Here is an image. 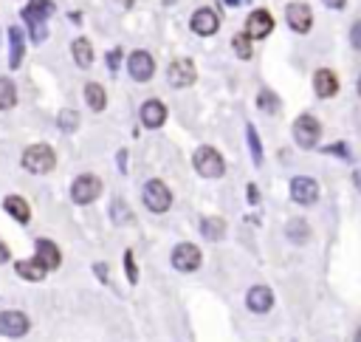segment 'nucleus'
<instances>
[{"label":"nucleus","mask_w":361,"mask_h":342,"mask_svg":"<svg viewBox=\"0 0 361 342\" xmlns=\"http://www.w3.org/2000/svg\"><path fill=\"white\" fill-rule=\"evenodd\" d=\"M166 77H170V85L173 88H189L192 82L198 80V71H195V62L181 57V60H173L170 68H166Z\"/></svg>","instance_id":"6"},{"label":"nucleus","mask_w":361,"mask_h":342,"mask_svg":"<svg viewBox=\"0 0 361 342\" xmlns=\"http://www.w3.org/2000/svg\"><path fill=\"white\" fill-rule=\"evenodd\" d=\"M285 20L297 34H308L310 26H314V12H310L308 3H288L285 9Z\"/></svg>","instance_id":"8"},{"label":"nucleus","mask_w":361,"mask_h":342,"mask_svg":"<svg viewBox=\"0 0 361 342\" xmlns=\"http://www.w3.org/2000/svg\"><path fill=\"white\" fill-rule=\"evenodd\" d=\"M271 32H274V17L266 9H257V12L249 14V20H246V34L251 40H262V37H269Z\"/></svg>","instance_id":"11"},{"label":"nucleus","mask_w":361,"mask_h":342,"mask_svg":"<svg viewBox=\"0 0 361 342\" xmlns=\"http://www.w3.org/2000/svg\"><path fill=\"white\" fill-rule=\"evenodd\" d=\"M237 3H243V0H226V6H237Z\"/></svg>","instance_id":"40"},{"label":"nucleus","mask_w":361,"mask_h":342,"mask_svg":"<svg viewBox=\"0 0 361 342\" xmlns=\"http://www.w3.org/2000/svg\"><path fill=\"white\" fill-rule=\"evenodd\" d=\"M173 266L178 271H195L201 266V249L195 243H178L173 249Z\"/></svg>","instance_id":"9"},{"label":"nucleus","mask_w":361,"mask_h":342,"mask_svg":"<svg viewBox=\"0 0 361 342\" xmlns=\"http://www.w3.org/2000/svg\"><path fill=\"white\" fill-rule=\"evenodd\" d=\"M125 269H127L130 283H136V280H138V269H136V263H133V252H125Z\"/></svg>","instance_id":"34"},{"label":"nucleus","mask_w":361,"mask_h":342,"mask_svg":"<svg viewBox=\"0 0 361 342\" xmlns=\"http://www.w3.org/2000/svg\"><path fill=\"white\" fill-rule=\"evenodd\" d=\"M141 198H144V207H147L150 212H166V210H170V204H173L170 187H166L164 181H158V178H153V181L144 184Z\"/></svg>","instance_id":"3"},{"label":"nucleus","mask_w":361,"mask_h":342,"mask_svg":"<svg viewBox=\"0 0 361 342\" xmlns=\"http://www.w3.org/2000/svg\"><path fill=\"white\" fill-rule=\"evenodd\" d=\"M350 45L356 51H361V20H356L350 26Z\"/></svg>","instance_id":"33"},{"label":"nucleus","mask_w":361,"mask_h":342,"mask_svg":"<svg viewBox=\"0 0 361 342\" xmlns=\"http://www.w3.org/2000/svg\"><path fill=\"white\" fill-rule=\"evenodd\" d=\"M353 342H361V328L356 331V339H353Z\"/></svg>","instance_id":"41"},{"label":"nucleus","mask_w":361,"mask_h":342,"mask_svg":"<svg viewBox=\"0 0 361 342\" xmlns=\"http://www.w3.org/2000/svg\"><path fill=\"white\" fill-rule=\"evenodd\" d=\"M17 105V90L9 77H0V110H9Z\"/></svg>","instance_id":"25"},{"label":"nucleus","mask_w":361,"mask_h":342,"mask_svg":"<svg viewBox=\"0 0 361 342\" xmlns=\"http://www.w3.org/2000/svg\"><path fill=\"white\" fill-rule=\"evenodd\" d=\"M201 232L209 241H221L226 235V221L223 218H203L201 221Z\"/></svg>","instance_id":"24"},{"label":"nucleus","mask_w":361,"mask_h":342,"mask_svg":"<svg viewBox=\"0 0 361 342\" xmlns=\"http://www.w3.org/2000/svg\"><path fill=\"white\" fill-rule=\"evenodd\" d=\"M71 51H74V60H77L79 68H90L93 65V49H90L88 37H77L74 45H71Z\"/></svg>","instance_id":"22"},{"label":"nucleus","mask_w":361,"mask_h":342,"mask_svg":"<svg viewBox=\"0 0 361 342\" xmlns=\"http://www.w3.org/2000/svg\"><path fill=\"white\" fill-rule=\"evenodd\" d=\"M319 136H322V125L310 117V113H302V117L294 122V139H297L299 147H305V150L316 147Z\"/></svg>","instance_id":"4"},{"label":"nucleus","mask_w":361,"mask_h":342,"mask_svg":"<svg viewBox=\"0 0 361 342\" xmlns=\"http://www.w3.org/2000/svg\"><path fill=\"white\" fill-rule=\"evenodd\" d=\"M23 23L29 26V32H32V40H34V42H42V40L48 37L45 17H42V14H37L34 9H23Z\"/></svg>","instance_id":"18"},{"label":"nucleus","mask_w":361,"mask_h":342,"mask_svg":"<svg viewBox=\"0 0 361 342\" xmlns=\"http://www.w3.org/2000/svg\"><path fill=\"white\" fill-rule=\"evenodd\" d=\"M9 258H12V255H9V246H6L3 241H0V263H6Z\"/></svg>","instance_id":"37"},{"label":"nucleus","mask_w":361,"mask_h":342,"mask_svg":"<svg viewBox=\"0 0 361 342\" xmlns=\"http://www.w3.org/2000/svg\"><path fill=\"white\" fill-rule=\"evenodd\" d=\"M127 71L136 82H150L155 74V60L150 57V51H133L127 60Z\"/></svg>","instance_id":"7"},{"label":"nucleus","mask_w":361,"mask_h":342,"mask_svg":"<svg viewBox=\"0 0 361 342\" xmlns=\"http://www.w3.org/2000/svg\"><path fill=\"white\" fill-rule=\"evenodd\" d=\"M3 207H6V212H9L14 221H20V223H29V221H32V210H29V204L23 201L20 195H9V198L3 201Z\"/></svg>","instance_id":"21"},{"label":"nucleus","mask_w":361,"mask_h":342,"mask_svg":"<svg viewBox=\"0 0 361 342\" xmlns=\"http://www.w3.org/2000/svg\"><path fill=\"white\" fill-rule=\"evenodd\" d=\"M29 317L23 311H3L0 314V334L3 337H23L29 331Z\"/></svg>","instance_id":"12"},{"label":"nucleus","mask_w":361,"mask_h":342,"mask_svg":"<svg viewBox=\"0 0 361 342\" xmlns=\"http://www.w3.org/2000/svg\"><path fill=\"white\" fill-rule=\"evenodd\" d=\"M358 97H361V77H358Z\"/></svg>","instance_id":"42"},{"label":"nucleus","mask_w":361,"mask_h":342,"mask_svg":"<svg viewBox=\"0 0 361 342\" xmlns=\"http://www.w3.org/2000/svg\"><path fill=\"white\" fill-rule=\"evenodd\" d=\"M246 303H249V308H251L254 314H266V311H271V306H274V294H271L269 286H254V289L249 291Z\"/></svg>","instance_id":"14"},{"label":"nucleus","mask_w":361,"mask_h":342,"mask_svg":"<svg viewBox=\"0 0 361 342\" xmlns=\"http://www.w3.org/2000/svg\"><path fill=\"white\" fill-rule=\"evenodd\" d=\"M257 105H260V110H266V113H277L279 110V102H277V97L271 94V90H262V94L257 97Z\"/></svg>","instance_id":"30"},{"label":"nucleus","mask_w":361,"mask_h":342,"mask_svg":"<svg viewBox=\"0 0 361 342\" xmlns=\"http://www.w3.org/2000/svg\"><path fill=\"white\" fill-rule=\"evenodd\" d=\"M141 122L144 127H161L166 122V108L158 99H147L141 105Z\"/></svg>","instance_id":"16"},{"label":"nucleus","mask_w":361,"mask_h":342,"mask_svg":"<svg viewBox=\"0 0 361 342\" xmlns=\"http://www.w3.org/2000/svg\"><path fill=\"white\" fill-rule=\"evenodd\" d=\"M314 90H316V97L330 99L336 90H339V77H336L333 71H327V68H319V71L314 74Z\"/></svg>","instance_id":"15"},{"label":"nucleus","mask_w":361,"mask_h":342,"mask_svg":"<svg viewBox=\"0 0 361 342\" xmlns=\"http://www.w3.org/2000/svg\"><path fill=\"white\" fill-rule=\"evenodd\" d=\"M23 167L29 173H37V175L51 173L57 167V156L48 145H32L26 153H23Z\"/></svg>","instance_id":"2"},{"label":"nucleus","mask_w":361,"mask_h":342,"mask_svg":"<svg viewBox=\"0 0 361 342\" xmlns=\"http://www.w3.org/2000/svg\"><path fill=\"white\" fill-rule=\"evenodd\" d=\"M9 42H12V54H9V68H20L23 54H26V37H23L20 26L9 29Z\"/></svg>","instance_id":"19"},{"label":"nucleus","mask_w":361,"mask_h":342,"mask_svg":"<svg viewBox=\"0 0 361 342\" xmlns=\"http://www.w3.org/2000/svg\"><path fill=\"white\" fill-rule=\"evenodd\" d=\"M14 269H17V275H20L23 280H32V283L45 280V275H48V269H45L37 258H32V260H20Z\"/></svg>","instance_id":"20"},{"label":"nucleus","mask_w":361,"mask_h":342,"mask_svg":"<svg viewBox=\"0 0 361 342\" xmlns=\"http://www.w3.org/2000/svg\"><path fill=\"white\" fill-rule=\"evenodd\" d=\"M291 198L297 204H302V207H308V204H316L319 198V184L314 178H308V175H297L291 181Z\"/></svg>","instance_id":"10"},{"label":"nucleus","mask_w":361,"mask_h":342,"mask_svg":"<svg viewBox=\"0 0 361 342\" xmlns=\"http://www.w3.org/2000/svg\"><path fill=\"white\" fill-rule=\"evenodd\" d=\"M232 45H234V54H237L240 60H249V57H251V37H249V34H237V37L232 40Z\"/></svg>","instance_id":"27"},{"label":"nucleus","mask_w":361,"mask_h":342,"mask_svg":"<svg viewBox=\"0 0 361 342\" xmlns=\"http://www.w3.org/2000/svg\"><path fill=\"white\" fill-rule=\"evenodd\" d=\"M29 9H34V12L42 14V17H51V14H54V3H51V0H32Z\"/></svg>","instance_id":"32"},{"label":"nucleus","mask_w":361,"mask_h":342,"mask_svg":"<svg viewBox=\"0 0 361 342\" xmlns=\"http://www.w3.org/2000/svg\"><path fill=\"white\" fill-rule=\"evenodd\" d=\"M85 102L90 105V110H105V105H108L105 88L99 82H88L85 85Z\"/></svg>","instance_id":"23"},{"label":"nucleus","mask_w":361,"mask_h":342,"mask_svg":"<svg viewBox=\"0 0 361 342\" xmlns=\"http://www.w3.org/2000/svg\"><path fill=\"white\" fill-rule=\"evenodd\" d=\"M77 125H79V113L77 110H71V108L68 110H60V127L62 130L71 133V130H77Z\"/></svg>","instance_id":"29"},{"label":"nucleus","mask_w":361,"mask_h":342,"mask_svg":"<svg viewBox=\"0 0 361 342\" xmlns=\"http://www.w3.org/2000/svg\"><path fill=\"white\" fill-rule=\"evenodd\" d=\"M353 184H356V190L361 193V170H356V173H353Z\"/></svg>","instance_id":"38"},{"label":"nucleus","mask_w":361,"mask_h":342,"mask_svg":"<svg viewBox=\"0 0 361 342\" xmlns=\"http://www.w3.org/2000/svg\"><path fill=\"white\" fill-rule=\"evenodd\" d=\"M110 215H113L116 223H127V221H130V212H127V207H125V201H116L113 210H110Z\"/></svg>","instance_id":"31"},{"label":"nucleus","mask_w":361,"mask_h":342,"mask_svg":"<svg viewBox=\"0 0 361 342\" xmlns=\"http://www.w3.org/2000/svg\"><path fill=\"white\" fill-rule=\"evenodd\" d=\"M246 136H249V147H251V158H254V164H262V145L257 139V130L249 125L246 127Z\"/></svg>","instance_id":"28"},{"label":"nucleus","mask_w":361,"mask_h":342,"mask_svg":"<svg viewBox=\"0 0 361 342\" xmlns=\"http://www.w3.org/2000/svg\"><path fill=\"white\" fill-rule=\"evenodd\" d=\"M119 62H122V49H113L110 54H108V68L116 74V68H119Z\"/></svg>","instance_id":"35"},{"label":"nucleus","mask_w":361,"mask_h":342,"mask_svg":"<svg viewBox=\"0 0 361 342\" xmlns=\"http://www.w3.org/2000/svg\"><path fill=\"white\" fill-rule=\"evenodd\" d=\"M249 198H251V204H257V187L254 184L249 187Z\"/></svg>","instance_id":"39"},{"label":"nucleus","mask_w":361,"mask_h":342,"mask_svg":"<svg viewBox=\"0 0 361 342\" xmlns=\"http://www.w3.org/2000/svg\"><path fill=\"white\" fill-rule=\"evenodd\" d=\"M102 193V181L96 175H79L74 184H71V198H74V204H93L96 198H99Z\"/></svg>","instance_id":"5"},{"label":"nucleus","mask_w":361,"mask_h":342,"mask_svg":"<svg viewBox=\"0 0 361 342\" xmlns=\"http://www.w3.org/2000/svg\"><path fill=\"white\" fill-rule=\"evenodd\" d=\"M322 3H325L327 9H345L347 0H322Z\"/></svg>","instance_id":"36"},{"label":"nucleus","mask_w":361,"mask_h":342,"mask_svg":"<svg viewBox=\"0 0 361 342\" xmlns=\"http://www.w3.org/2000/svg\"><path fill=\"white\" fill-rule=\"evenodd\" d=\"M189 26H192V32H195V34H201V37H209V34H214V32H218L221 20H218V14H214L212 9H198L195 14H192Z\"/></svg>","instance_id":"13"},{"label":"nucleus","mask_w":361,"mask_h":342,"mask_svg":"<svg viewBox=\"0 0 361 342\" xmlns=\"http://www.w3.org/2000/svg\"><path fill=\"white\" fill-rule=\"evenodd\" d=\"M37 260L51 271V269H57L60 263H62V255H60V249H57V243H51V241H45V238H40L37 241Z\"/></svg>","instance_id":"17"},{"label":"nucleus","mask_w":361,"mask_h":342,"mask_svg":"<svg viewBox=\"0 0 361 342\" xmlns=\"http://www.w3.org/2000/svg\"><path fill=\"white\" fill-rule=\"evenodd\" d=\"M192 164H195V170H198L203 178H221V175L226 173L223 156L214 150V147H209V145H203V147L195 150V156H192Z\"/></svg>","instance_id":"1"},{"label":"nucleus","mask_w":361,"mask_h":342,"mask_svg":"<svg viewBox=\"0 0 361 342\" xmlns=\"http://www.w3.org/2000/svg\"><path fill=\"white\" fill-rule=\"evenodd\" d=\"M285 232H288V238H291L294 243H305V241L310 238L308 223H305V221H299V218H294L291 223H288V226H285Z\"/></svg>","instance_id":"26"}]
</instances>
